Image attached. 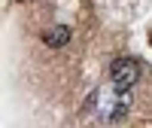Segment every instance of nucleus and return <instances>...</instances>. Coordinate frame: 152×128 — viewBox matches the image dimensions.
Wrapping results in <instances>:
<instances>
[{
	"label": "nucleus",
	"instance_id": "1",
	"mask_svg": "<svg viewBox=\"0 0 152 128\" xmlns=\"http://www.w3.org/2000/svg\"><path fill=\"white\" fill-rule=\"evenodd\" d=\"M91 113H94V122L100 125H119L125 122L131 110V88H116L110 82V88H97L91 95Z\"/></svg>",
	"mask_w": 152,
	"mask_h": 128
},
{
	"label": "nucleus",
	"instance_id": "2",
	"mask_svg": "<svg viewBox=\"0 0 152 128\" xmlns=\"http://www.w3.org/2000/svg\"><path fill=\"white\" fill-rule=\"evenodd\" d=\"M140 79V64L134 58H116L110 67V82L116 88H134Z\"/></svg>",
	"mask_w": 152,
	"mask_h": 128
},
{
	"label": "nucleus",
	"instance_id": "3",
	"mask_svg": "<svg viewBox=\"0 0 152 128\" xmlns=\"http://www.w3.org/2000/svg\"><path fill=\"white\" fill-rule=\"evenodd\" d=\"M67 40H70V28H64V24H58V28H52V31H46V34H43V43H46V46H52V49L67 46Z\"/></svg>",
	"mask_w": 152,
	"mask_h": 128
}]
</instances>
